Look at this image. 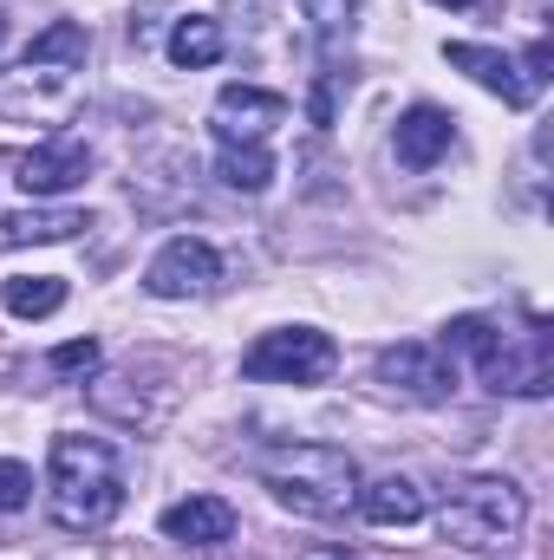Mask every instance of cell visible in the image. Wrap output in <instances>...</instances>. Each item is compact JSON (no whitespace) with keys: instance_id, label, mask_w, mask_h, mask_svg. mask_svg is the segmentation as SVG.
I'll list each match as a JSON object with an SVG mask.
<instances>
[{"instance_id":"obj_1","label":"cell","mask_w":554,"mask_h":560,"mask_svg":"<svg viewBox=\"0 0 554 560\" xmlns=\"http://www.w3.org/2000/svg\"><path fill=\"white\" fill-rule=\"evenodd\" d=\"M443 352L470 359L476 378L496 392V398H549L554 392V332L542 313H529L516 332L509 326H489V319H450L443 326Z\"/></svg>"},{"instance_id":"obj_2","label":"cell","mask_w":554,"mask_h":560,"mask_svg":"<svg viewBox=\"0 0 554 560\" xmlns=\"http://www.w3.org/2000/svg\"><path fill=\"white\" fill-rule=\"evenodd\" d=\"M46 502H53V522L66 535H99L118 522L125 509V469H118V450L105 436H79V430H59L53 450H46Z\"/></svg>"},{"instance_id":"obj_3","label":"cell","mask_w":554,"mask_h":560,"mask_svg":"<svg viewBox=\"0 0 554 560\" xmlns=\"http://www.w3.org/2000/svg\"><path fill=\"white\" fill-rule=\"evenodd\" d=\"M262 489L293 515L333 522V515H346L359 502V469L333 443H280V450L262 456Z\"/></svg>"},{"instance_id":"obj_4","label":"cell","mask_w":554,"mask_h":560,"mask_svg":"<svg viewBox=\"0 0 554 560\" xmlns=\"http://www.w3.org/2000/svg\"><path fill=\"white\" fill-rule=\"evenodd\" d=\"M522 528H529V495H522L509 476H470V482L450 489V502L437 509V535H443L450 548H470V555L509 548Z\"/></svg>"},{"instance_id":"obj_5","label":"cell","mask_w":554,"mask_h":560,"mask_svg":"<svg viewBox=\"0 0 554 560\" xmlns=\"http://www.w3.org/2000/svg\"><path fill=\"white\" fill-rule=\"evenodd\" d=\"M333 365H339V346L320 326H280L242 352V378L255 385H320L333 378Z\"/></svg>"},{"instance_id":"obj_6","label":"cell","mask_w":554,"mask_h":560,"mask_svg":"<svg viewBox=\"0 0 554 560\" xmlns=\"http://www.w3.org/2000/svg\"><path fill=\"white\" fill-rule=\"evenodd\" d=\"M85 98V79L79 66H39V59H20L13 72H0V118L13 125H66Z\"/></svg>"},{"instance_id":"obj_7","label":"cell","mask_w":554,"mask_h":560,"mask_svg":"<svg viewBox=\"0 0 554 560\" xmlns=\"http://www.w3.org/2000/svg\"><path fill=\"white\" fill-rule=\"evenodd\" d=\"M379 385L412 398V405H443L457 392V359L443 346H424V339H399L379 352Z\"/></svg>"},{"instance_id":"obj_8","label":"cell","mask_w":554,"mask_h":560,"mask_svg":"<svg viewBox=\"0 0 554 560\" xmlns=\"http://www.w3.org/2000/svg\"><path fill=\"white\" fill-rule=\"evenodd\" d=\"M216 280H222L216 248H209L203 235H176V242H163V248L150 255L143 293H157V300H203V293H216Z\"/></svg>"},{"instance_id":"obj_9","label":"cell","mask_w":554,"mask_h":560,"mask_svg":"<svg viewBox=\"0 0 554 560\" xmlns=\"http://www.w3.org/2000/svg\"><path fill=\"white\" fill-rule=\"evenodd\" d=\"M85 176H92V150L79 138H53V143H39V150H20L13 156V183L26 196H66Z\"/></svg>"},{"instance_id":"obj_10","label":"cell","mask_w":554,"mask_h":560,"mask_svg":"<svg viewBox=\"0 0 554 560\" xmlns=\"http://www.w3.org/2000/svg\"><path fill=\"white\" fill-rule=\"evenodd\" d=\"M275 125H287V98L262 85H222L216 92V138L222 143H262Z\"/></svg>"},{"instance_id":"obj_11","label":"cell","mask_w":554,"mask_h":560,"mask_svg":"<svg viewBox=\"0 0 554 560\" xmlns=\"http://www.w3.org/2000/svg\"><path fill=\"white\" fill-rule=\"evenodd\" d=\"M443 59H450L457 72H470L483 92H496L509 112H529V105H535V92H529V79H522V66H516L509 52L476 46V39H450V46H443Z\"/></svg>"},{"instance_id":"obj_12","label":"cell","mask_w":554,"mask_h":560,"mask_svg":"<svg viewBox=\"0 0 554 560\" xmlns=\"http://www.w3.org/2000/svg\"><path fill=\"white\" fill-rule=\"evenodd\" d=\"M163 541H176V548H222V541H235V509L222 502V495H183V502H170L163 509Z\"/></svg>"},{"instance_id":"obj_13","label":"cell","mask_w":554,"mask_h":560,"mask_svg":"<svg viewBox=\"0 0 554 560\" xmlns=\"http://www.w3.org/2000/svg\"><path fill=\"white\" fill-rule=\"evenodd\" d=\"M450 143H457V118L437 112V105H412L392 131V150H399L405 170H430L437 156H450Z\"/></svg>"},{"instance_id":"obj_14","label":"cell","mask_w":554,"mask_h":560,"mask_svg":"<svg viewBox=\"0 0 554 560\" xmlns=\"http://www.w3.org/2000/svg\"><path fill=\"white\" fill-rule=\"evenodd\" d=\"M79 229H92L79 209H7V215H0V255H13V248H46V242H72Z\"/></svg>"},{"instance_id":"obj_15","label":"cell","mask_w":554,"mask_h":560,"mask_svg":"<svg viewBox=\"0 0 554 560\" xmlns=\"http://www.w3.org/2000/svg\"><path fill=\"white\" fill-rule=\"evenodd\" d=\"M359 515L372 528H412L417 515H424V489H417L412 476H379V482L359 489Z\"/></svg>"},{"instance_id":"obj_16","label":"cell","mask_w":554,"mask_h":560,"mask_svg":"<svg viewBox=\"0 0 554 560\" xmlns=\"http://www.w3.org/2000/svg\"><path fill=\"white\" fill-rule=\"evenodd\" d=\"M222 52H229V39H222V26H216L209 13H183V20L170 26V66L203 72V66H216Z\"/></svg>"},{"instance_id":"obj_17","label":"cell","mask_w":554,"mask_h":560,"mask_svg":"<svg viewBox=\"0 0 554 560\" xmlns=\"http://www.w3.org/2000/svg\"><path fill=\"white\" fill-rule=\"evenodd\" d=\"M216 176H222L229 189H242V196H262V189L275 183V150H268V143H222Z\"/></svg>"},{"instance_id":"obj_18","label":"cell","mask_w":554,"mask_h":560,"mask_svg":"<svg viewBox=\"0 0 554 560\" xmlns=\"http://www.w3.org/2000/svg\"><path fill=\"white\" fill-rule=\"evenodd\" d=\"M0 306H7L13 319H53V313L66 306V280L59 275H13L0 287Z\"/></svg>"},{"instance_id":"obj_19","label":"cell","mask_w":554,"mask_h":560,"mask_svg":"<svg viewBox=\"0 0 554 560\" xmlns=\"http://www.w3.org/2000/svg\"><path fill=\"white\" fill-rule=\"evenodd\" d=\"M85 52H92V33H85L79 20H53V26L33 33V46H26V59H39V66H79V72H85Z\"/></svg>"},{"instance_id":"obj_20","label":"cell","mask_w":554,"mask_h":560,"mask_svg":"<svg viewBox=\"0 0 554 560\" xmlns=\"http://www.w3.org/2000/svg\"><path fill=\"white\" fill-rule=\"evenodd\" d=\"M300 13H307L313 39L333 52L339 39H353V13H359V0H300Z\"/></svg>"},{"instance_id":"obj_21","label":"cell","mask_w":554,"mask_h":560,"mask_svg":"<svg viewBox=\"0 0 554 560\" xmlns=\"http://www.w3.org/2000/svg\"><path fill=\"white\" fill-rule=\"evenodd\" d=\"M99 359H105V352H99V339H66L46 365H53L59 378H92V372H99Z\"/></svg>"},{"instance_id":"obj_22","label":"cell","mask_w":554,"mask_h":560,"mask_svg":"<svg viewBox=\"0 0 554 560\" xmlns=\"http://www.w3.org/2000/svg\"><path fill=\"white\" fill-rule=\"evenodd\" d=\"M26 502H33V469L13 463V456H0V515H13Z\"/></svg>"},{"instance_id":"obj_23","label":"cell","mask_w":554,"mask_h":560,"mask_svg":"<svg viewBox=\"0 0 554 560\" xmlns=\"http://www.w3.org/2000/svg\"><path fill=\"white\" fill-rule=\"evenodd\" d=\"M549 66H554V46H549V39H535V46L522 52V79H529V92H542V85L554 79Z\"/></svg>"},{"instance_id":"obj_24","label":"cell","mask_w":554,"mask_h":560,"mask_svg":"<svg viewBox=\"0 0 554 560\" xmlns=\"http://www.w3.org/2000/svg\"><path fill=\"white\" fill-rule=\"evenodd\" d=\"M437 7H450V13H476V20H496V13H503V0H437Z\"/></svg>"},{"instance_id":"obj_25","label":"cell","mask_w":554,"mask_h":560,"mask_svg":"<svg viewBox=\"0 0 554 560\" xmlns=\"http://www.w3.org/2000/svg\"><path fill=\"white\" fill-rule=\"evenodd\" d=\"M300 560H353V555H346V548H307Z\"/></svg>"},{"instance_id":"obj_26","label":"cell","mask_w":554,"mask_h":560,"mask_svg":"<svg viewBox=\"0 0 554 560\" xmlns=\"http://www.w3.org/2000/svg\"><path fill=\"white\" fill-rule=\"evenodd\" d=\"M0 46H7V13H0Z\"/></svg>"}]
</instances>
